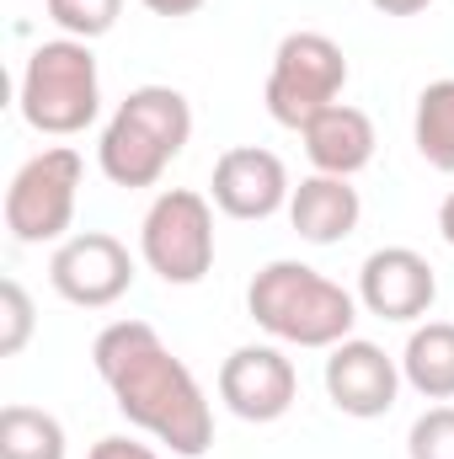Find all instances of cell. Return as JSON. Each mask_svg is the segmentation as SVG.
Returning a JSON list of instances; mask_svg holds the SVG:
<instances>
[{
    "mask_svg": "<svg viewBox=\"0 0 454 459\" xmlns=\"http://www.w3.org/2000/svg\"><path fill=\"white\" fill-rule=\"evenodd\" d=\"M92 363L113 390V406L177 459H204L214 444V406L193 368L144 321H113L97 332Z\"/></svg>",
    "mask_w": 454,
    "mask_h": 459,
    "instance_id": "1",
    "label": "cell"
},
{
    "mask_svg": "<svg viewBox=\"0 0 454 459\" xmlns=\"http://www.w3.org/2000/svg\"><path fill=\"white\" fill-rule=\"evenodd\" d=\"M246 316L284 347H332L358 326V294L305 262H267L246 289Z\"/></svg>",
    "mask_w": 454,
    "mask_h": 459,
    "instance_id": "2",
    "label": "cell"
},
{
    "mask_svg": "<svg viewBox=\"0 0 454 459\" xmlns=\"http://www.w3.org/2000/svg\"><path fill=\"white\" fill-rule=\"evenodd\" d=\"M193 108L177 86H134L102 128L97 166L113 187H155L161 171L188 150Z\"/></svg>",
    "mask_w": 454,
    "mask_h": 459,
    "instance_id": "3",
    "label": "cell"
},
{
    "mask_svg": "<svg viewBox=\"0 0 454 459\" xmlns=\"http://www.w3.org/2000/svg\"><path fill=\"white\" fill-rule=\"evenodd\" d=\"M16 108L32 134H48V139L86 134L102 113V75H97L92 43H81V38L38 43L22 65Z\"/></svg>",
    "mask_w": 454,
    "mask_h": 459,
    "instance_id": "4",
    "label": "cell"
},
{
    "mask_svg": "<svg viewBox=\"0 0 454 459\" xmlns=\"http://www.w3.org/2000/svg\"><path fill=\"white\" fill-rule=\"evenodd\" d=\"M347 86V54L342 43H332L327 32H289L273 48V70H267V117L284 128H305L310 117H321L327 108L342 102Z\"/></svg>",
    "mask_w": 454,
    "mask_h": 459,
    "instance_id": "5",
    "label": "cell"
},
{
    "mask_svg": "<svg viewBox=\"0 0 454 459\" xmlns=\"http://www.w3.org/2000/svg\"><path fill=\"white\" fill-rule=\"evenodd\" d=\"M139 256L171 289L204 283L214 267V209H209V198L193 187H166L139 225Z\"/></svg>",
    "mask_w": 454,
    "mask_h": 459,
    "instance_id": "6",
    "label": "cell"
},
{
    "mask_svg": "<svg viewBox=\"0 0 454 459\" xmlns=\"http://www.w3.org/2000/svg\"><path fill=\"white\" fill-rule=\"evenodd\" d=\"M81 177L86 160L70 144L38 150L5 187V230L22 246H48V240H70L65 230L75 225V204H81Z\"/></svg>",
    "mask_w": 454,
    "mask_h": 459,
    "instance_id": "7",
    "label": "cell"
},
{
    "mask_svg": "<svg viewBox=\"0 0 454 459\" xmlns=\"http://www.w3.org/2000/svg\"><path fill=\"white\" fill-rule=\"evenodd\" d=\"M48 283L75 310H108V305H118L134 289V256L108 230H81V235L54 246Z\"/></svg>",
    "mask_w": 454,
    "mask_h": 459,
    "instance_id": "8",
    "label": "cell"
},
{
    "mask_svg": "<svg viewBox=\"0 0 454 459\" xmlns=\"http://www.w3.org/2000/svg\"><path fill=\"white\" fill-rule=\"evenodd\" d=\"M300 395V374L273 342H246L220 363V401L240 422H278Z\"/></svg>",
    "mask_w": 454,
    "mask_h": 459,
    "instance_id": "9",
    "label": "cell"
},
{
    "mask_svg": "<svg viewBox=\"0 0 454 459\" xmlns=\"http://www.w3.org/2000/svg\"><path fill=\"white\" fill-rule=\"evenodd\" d=\"M439 299V273L412 246H380L358 267V305L380 321H423Z\"/></svg>",
    "mask_w": 454,
    "mask_h": 459,
    "instance_id": "10",
    "label": "cell"
},
{
    "mask_svg": "<svg viewBox=\"0 0 454 459\" xmlns=\"http://www.w3.org/2000/svg\"><path fill=\"white\" fill-rule=\"evenodd\" d=\"M289 171L273 150L262 144H235L214 160V177H209V198L214 209L230 220H273L278 209H289Z\"/></svg>",
    "mask_w": 454,
    "mask_h": 459,
    "instance_id": "11",
    "label": "cell"
},
{
    "mask_svg": "<svg viewBox=\"0 0 454 459\" xmlns=\"http://www.w3.org/2000/svg\"><path fill=\"white\" fill-rule=\"evenodd\" d=\"M327 395L342 417H358V422L385 417L401 395V358H390L385 347L363 337H347L327 358Z\"/></svg>",
    "mask_w": 454,
    "mask_h": 459,
    "instance_id": "12",
    "label": "cell"
},
{
    "mask_svg": "<svg viewBox=\"0 0 454 459\" xmlns=\"http://www.w3.org/2000/svg\"><path fill=\"white\" fill-rule=\"evenodd\" d=\"M358 220H363V198H358V187L347 177L316 171V177H305L289 193V225H294L300 240H310V246H337V240H347L358 230Z\"/></svg>",
    "mask_w": 454,
    "mask_h": 459,
    "instance_id": "13",
    "label": "cell"
},
{
    "mask_svg": "<svg viewBox=\"0 0 454 459\" xmlns=\"http://www.w3.org/2000/svg\"><path fill=\"white\" fill-rule=\"evenodd\" d=\"M300 139H305V155H310V166L316 171H327V177H358L369 160H374V123L363 108H327L321 117H310L305 128H300Z\"/></svg>",
    "mask_w": 454,
    "mask_h": 459,
    "instance_id": "14",
    "label": "cell"
},
{
    "mask_svg": "<svg viewBox=\"0 0 454 459\" xmlns=\"http://www.w3.org/2000/svg\"><path fill=\"white\" fill-rule=\"evenodd\" d=\"M401 379L423 401H454V321H428L406 337Z\"/></svg>",
    "mask_w": 454,
    "mask_h": 459,
    "instance_id": "15",
    "label": "cell"
},
{
    "mask_svg": "<svg viewBox=\"0 0 454 459\" xmlns=\"http://www.w3.org/2000/svg\"><path fill=\"white\" fill-rule=\"evenodd\" d=\"M412 144L433 171H454V75L423 86L412 113Z\"/></svg>",
    "mask_w": 454,
    "mask_h": 459,
    "instance_id": "16",
    "label": "cell"
},
{
    "mask_svg": "<svg viewBox=\"0 0 454 459\" xmlns=\"http://www.w3.org/2000/svg\"><path fill=\"white\" fill-rule=\"evenodd\" d=\"M0 459H65V422L43 406H5Z\"/></svg>",
    "mask_w": 454,
    "mask_h": 459,
    "instance_id": "17",
    "label": "cell"
},
{
    "mask_svg": "<svg viewBox=\"0 0 454 459\" xmlns=\"http://www.w3.org/2000/svg\"><path fill=\"white\" fill-rule=\"evenodd\" d=\"M48 22L65 32V38H81V43H97L108 38L123 16V0H43Z\"/></svg>",
    "mask_w": 454,
    "mask_h": 459,
    "instance_id": "18",
    "label": "cell"
},
{
    "mask_svg": "<svg viewBox=\"0 0 454 459\" xmlns=\"http://www.w3.org/2000/svg\"><path fill=\"white\" fill-rule=\"evenodd\" d=\"M32 326H38L32 294L22 289V278H5L0 283V358H16L32 342Z\"/></svg>",
    "mask_w": 454,
    "mask_h": 459,
    "instance_id": "19",
    "label": "cell"
},
{
    "mask_svg": "<svg viewBox=\"0 0 454 459\" xmlns=\"http://www.w3.org/2000/svg\"><path fill=\"white\" fill-rule=\"evenodd\" d=\"M406 459H454V406L439 401L428 406L412 433H406Z\"/></svg>",
    "mask_w": 454,
    "mask_h": 459,
    "instance_id": "20",
    "label": "cell"
},
{
    "mask_svg": "<svg viewBox=\"0 0 454 459\" xmlns=\"http://www.w3.org/2000/svg\"><path fill=\"white\" fill-rule=\"evenodd\" d=\"M86 459H161V455L150 444H134V438H102V444H92Z\"/></svg>",
    "mask_w": 454,
    "mask_h": 459,
    "instance_id": "21",
    "label": "cell"
},
{
    "mask_svg": "<svg viewBox=\"0 0 454 459\" xmlns=\"http://www.w3.org/2000/svg\"><path fill=\"white\" fill-rule=\"evenodd\" d=\"M150 16H166V22H177V16H193V11H204L209 0H139Z\"/></svg>",
    "mask_w": 454,
    "mask_h": 459,
    "instance_id": "22",
    "label": "cell"
},
{
    "mask_svg": "<svg viewBox=\"0 0 454 459\" xmlns=\"http://www.w3.org/2000/svg\"><path fill=\"white\" fill-rule=\"evenodd\" d=\"M369 5H374L380 16H423L433 0H369Z\"/></svg>",
    "mask_w": 454,
    "mask_h": 459,
    "instance_id": "23",
    "label": "cell"
},
{
    "mask_svg": "<svg viewBox=\"0 0 454 459\" xmlns=\"http://www.w3.org/2000/svg\"><path fill=\"white\" fill-rule=\"evenodd\" d=\"M439 235H444V240L454 246V193L444 198V204H439Z\"/></svg>",
    "mask_w": 454,
    "mask_h": 459,
    "instance_id": "24",
    "label": "cell"
}]
</instances>
